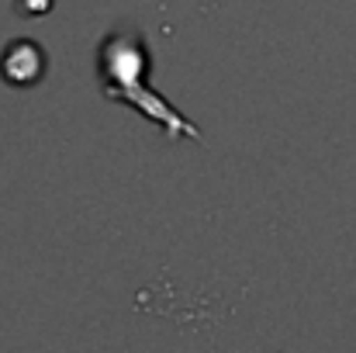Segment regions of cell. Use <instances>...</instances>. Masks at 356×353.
Wrapping results in <instances>:
<instances>
[{
  "label": "cell",
  "mask_w": 356,
  "mask_h": 353,
  "mask_svg": "<svg viewBox=\"0 0 356 353\" xmlns=\"http://www.w3.org/2000/svg\"><path fill=\"white\" fill-rule=\"evenodd\" d=\"M149 52L138 31H115L108 42H101V87L108 97L124 101L128 108H138L149 121H156L166 135H191L197 139V128L173 111V104L145 87Z\"/></svg>",
  "instance_id": "1"
},
{
  "label": "cell",
  "mask_w": 356,
  "mask_h": 353,
  "mask_svg": "<svg viewBox=\"0 0 356 353\" xmlns=\"http://www.w3.org/2000/svg\"><path fill=\"white\" fill-rule=\"evenodd\" d=\"M45 73V56L31 38H17L7 45V52L0 56V77L14 87H31L38 84Z\"/></svg>",
  "instance_id": "2"
}]
</instances>
